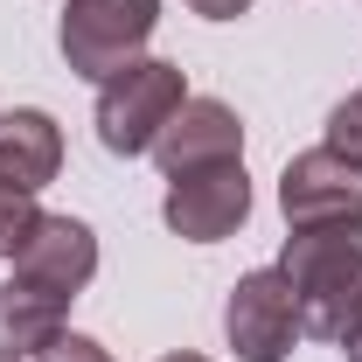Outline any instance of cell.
<instances>
[{
	"instance_id": "8992f818",
	"label": "cell",
	"mask_w": 362,
	"mask_h": 362,
	"mask_svg": "<svg viewBox=\"0 0 362 362\" xmlns=\"http://www.w3.org/2000/svg\"><path fill=\"white\" fill-rule=\"evenodd\" d=\"M279 209L286 223H362V168L334 146H314V153H293L286 175H279Z\"/></svg>"
},
{
	"instance_id": "5b68a950",
	"label": "cell",
	"mask_w": 362,
	"mask_h": 362,
	"mask_svg": "<svg viewBox=\"0 0 362 362\" xmlns=\"http://www.w3.org/2000/svg\"><path fill=\"white\" fill-rule=\"evenodd\" d=\"M160 216H168V230L188 237V244H223L230 230L251 216V181H244V160H216V168L175 175V181H168Z\"/></svg>"
},
{
	"instance_id": "9a60e30c",
	"label": "cell",
	"mask_w": 362,
	"mask_h": 362,
	"mask_svg": "<svg viewBox=\"0 0 362 362\" xmlns=\"http://www.w3.org/2000/svg\"><path fill=\"white\" fill-rule=\"evenodd\" d=\"M334 349H341V356H349V362H362V314L349 320V334H341V341H334Z\"/></svg>"
},
{
	"instance_id": "2e32d148",
	"label": "cell",
	"mask_w": 362,
	"mask_h": 362,
	"mask_svg": "<svg viewBox=\"0 0 362 362\" xmlns=\"http://www.w3.org/2000/svg\"><path fill=\"white\" fill-rule=\"evenodd\" d=\"M160 362H209V356H188V349H181V356H160Z\"/></svg>"
},
{
	"instance_id": "9c48e42d",
	"label": "cell",
	"mask_w": 362,
	"mask_h": 362,
	"mask_svg": "<svg viewBox=\"0 0 362 362\" xmlns=\"http://www.w3.org/2000/svg\"><path fill=\"white\" fill-rule=\"evenodd\" d=\"M63 168V133H56V119L49 112H0V188H21V195H35L49 188Z\"/></svg>"
},
{
	"instance_id": "8fae6325",
	"label": "cell",
	"mask_w": 362,
	"mask_h": 362,
	"mask_svg": "<svg viewBox=\"0 0 362 362\" xmlns=\"http://www.w3.org/2000/svg\"><path fill=\"white\" fill-rule=\"evenodd\" d=\"M35 195H21V188H0V258H14L21 251V237L35 230Z\"/></svg>"
},
{
	"instance_id": "5bb4252c",
	"label": "cell",
	"mask_w": 362,
	"mask_h": 362,
	"mask_svg": "<svg viewBox=\"0 0 362 362\" xmlns=\"http://www.w3.org/2000/svg\"><path fill=\"white\" fill-rule=\"evenodd\" d=\"M188 7H195L202 21H237V14H244L251 0H188Z\"/></svg>"
},
{
	"instance_id": "3957f363",
	"label": "cell",
	"mask_w": 362,
	"mask_h": 362,
	"mask_svg": "<svg viewBox=\"0 0 362 362\" xmlns=\"http://www.w3.org/2000/svg\"><path fill=\"white\" fill-rule=\"evenodd\" d=\"M153 21H160V0H63L56 42H63V63H70L77 77L105 84V77H119L126 63H139Z\"/></svg>"
},
{
	"instance_id": "7c38bea8",
	"label": "cell",
	"mask_w": 362,
	"mask_h": 362,
	"mask_svg": "<svg viewBox=\"0 0 362 362\" xmlns=\"http://www.w3.org/2000/svg\"><path fill=\"white\" fill-rule=\"evenodd\" d=\"M327 146L349 153V160L362 168V90H356V98H341V105L327 112Z\"/></svg>"
},
{
	"instance_id": "6da1fadb",
	"label": "cell",
	"mask_w": 362,
	"mask_h": 362,
	"mask_svg": "<svg viewBox=\"0 0 362 362\" xmlns=\"http://www.w3.org/2000/svg\"><path fill=\"white\" fill-rule=\"evenodd\" d=\"M286 286L300 307V334L341 341L362 314V223H307L286 237Z\"/></svg>"
},
{
	"instance_id": "30bf717a",
	"label": "cell",
	"mask_w": 362,
	"mask_h": 362,
	"mask_svg": "<svg viewBox=\"0 0 362 362\" xmlns=\"http://www.w3.org/2000/svg\"><path fill=\"white\" fill-rule=\"evenodd\" d=\"M63 307H70V300H49V293H35V286L7 279V286H0V362L42 356L49 341L63 334Z\"/></svg>"
},
{
	"instance_id": "4fadbf2b",
	"label": "cell",
	"mask_w": 362,
	"mask_h": 362,
	"mask_svg": "<svg viewBox=\"0 0 362 362\" xmlns=\"http://www.w3.org/2000/svg\"><path fill=\"white\" fill-rule=\"evenodd\" d=\"M42 362H112V356H105L90 334H56V341L42 349Z\"/></svg>"
},
{
	"instance_id": "52a82bcc",
	"label": "cell",
	"mask_w": 362,
	"mask_h": 362,
	"mask_svg": "<svg viewBox=\"0 0 362 362\" xmlns=\"http://www.w3.org/2000/svg\"><path fill=\"white\" fill-rule=\"evenodd\" d=\"M90 272H98V237L77 216H35V230L14 251V279L49 293V300H77L90 286Z\"/></svg>"
},
{
	"instance_id": "7a4b0ae2",
	"label": "cell",
	"mask_w": 362,
	"mask_h": 362,
	"mask_svg": "<svg viewBox=\"0 0 362 362\" xmlns=\"http://www.w3.org/2000/svg\"><path fill=\"white\" fill-rule=\"evenodd\" d=\"M181 105H188V84H181V63H160V56H139L126 63L119 77H105L98 84V139L112 146V153H146L160 126L175 119Z\"/></svg>"
},
{
	"instance_id": "ba28073f",
	"label": "cell",
	"mask_w": 362,
	"mask_h": 362,
	"mask_svg": "<svg viewBox=\"0 0 362 362\" xmlns=\"http://www.w3.org/2000/svg\"><path fill=\"white\" fill-rule=\"evenodd\" d=\"M146 153L175 181V175H195V168H216V160H244V126H237V112L223 98H188Z\"/></svg>"
},
{
	"instance_id": "277c9868",
	"label": "cell",
	"mask_w": 362,
	"mask_h": 362,
	"mask_svg": "<svg viewBox=\"0 0 362 362\" xmlns=\"http://www.w3.org/2000/svg\"><path fill=\"white\" fill-rule=\"evenodd\" d=\"M223 334L237 362H286L293 341H300V307H293V286L286 272L265 265V272H244L230 286V307H223Z\"/></svg>"
}]
</instances>
